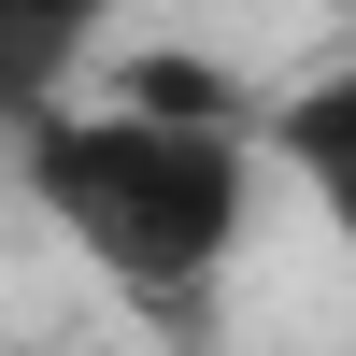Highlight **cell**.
I'll return each mask as SVG.
<instances>
[{
  "label": "cell",
  "instance_id": "obj_1",
  "mask_svg": "<svg viewBox=\"0 0 356 356\" xmlns=\"http://www.w3.org/2000/svg\"><path fill=\"white\" fill-rule=\"evenodd\" d=\"M15 157H29V200L143 300H200L243 243V186H257L243 129H143V114H100V100L15 129Z\"/></svg>",
  "mask_w": 356,
  "mask_h": 356
},
{
  "label": "cell",
  "instance_id": "obj_4",
  "mask_svg": "<svg viewBox=\"0 0 356 356\" xmlns=\"http://www.w3.org/2000/svg\"><path fill=\"white\" fill-rule=\"evenodd\" d=\"M100 114H143V129H243L228 72H214V57H186V43H143V57H114V72H100Z\"/></svg>",
  "mask_w": 356,
  "mask_h": 356
},
{
  "label": "cell",
  "instance_id": "obj_3",
  "mask_svg": "<svg viewBox=\"0 0 356 356\" xmlns=\"http://www.w3.org/2000/svg\"><path fill=\"white\" fill-rule=\"evenodd\" d=\"M100 15L114 0H0V129H43L57 114V72L86 57Z\"/></svg>",
  "mask_w": 356,
  "mask_h": 356
},
{
  "label": "cell",
  "instance_id": "obj_2",
  "mask_svg": "<svg viewBox=\"0 0 356 356\" xmlns=\"http://www.w3.org/2000/svg\"><path fill=\"white\" fill-rule=\"evenodd\" d=\"M271 157L314 186V214L356 243V72H314V86H285L271 100Z\"/></svg>",
  "mask_w": 356,
  "mask_h": 356
},
{
  "label": "cell",
  "instance_id": "obj_5",
  "mask_svg": "<svg viewBox=\"0 0 356 356\" xmlns=\"http://www.w3.org/2000/svg\"><path fill=\"white\" fill-rule=\"evenodd\" d=\"M0 356H57V342H0Z\"/></svg>",
  "mask_w": 356,
  "mask_h": 356
}]
</instances>
